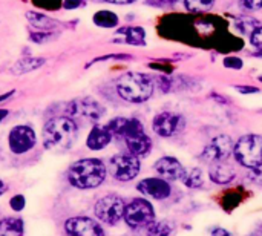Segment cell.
<instances>
[{
    "instance_id": "8",
    "label": "cell",
    "mask_w": 262,
    "mask_h": 236,
    "mask_svg": "<svg viewBox=\"0 0 262 236\" xmlns=\"http://www.w3.org/2000/svg\"><path fill=\"white\" fill-rule=\"evenodd\" d=\"M129 154L135 157H147L152 151V140L144 132V126L137 118H127V124L124 127L123 137Z\"/></svg>"
},
{
    "instance_id": "37",
    "label": "cell",
    "mask_w": 262,
    "mask_h": 236,
    "mask_svg": "<svg viewBox=\"0 0 262 236\" xmlns=\"http://www.w3.org/2000/svg\"><path fill=\"white\" fill-rule=\"evenodd\" d=\"M12 94H15V91H9V92L2 94V95H0V104H2L3 101H6L8 98H11V97H12Z\"/></svg>"
},
{
    "instance_id": "10",
    "label": "cell",
    "mask_w": 262,
    "mask_h": 236,
    "mask_svg": "<svg viewBox=\"0 0 262 236\" xmlns=\"http://www.w3.org/2000/svg\"><path fill=\"white\" fill-rule=\"evenodd\" d=\"M37 146L35 131L29 124H17L8 134V147L14 155H25Z\"/></svg>"
},
{
    "instance_id": "22",
    "label": "cell",
    "mask_w": 262,
    "mask_h": 236,
    "mask_svg": "<svg viewBox=\"0 0 262 236\" xmlns=\"http://www.w3.org/2000/svg\"><path fill=\"white\" fill-rule=\"evenodd\" d=\"M181 181L187 189H201L204 184V174H203L201 167H192V169L186 170Z\"/></svg>"
},
{
    "instance_id": "15",
    "label": "cell",
    "mask_w": 262,
    "mask_h": 236,
    "mask_svg": "<svg viewBox=\"0 0 262 236\" xmlns=\"http://www.w3.org/2000/svg\"><path fill=\"white\" fill-rule=\"evenodd\" d=\"M154 170L160 175V178H164L167 181H181L186 174V169L181 161L170 155L157 160L154 164Z\"/></svg>"
},
{
    "instance_id": "26",
    "label": "cell",
    "mask_w": 262,
    "mask_h": 236,
    "mask_svg": "<svg viewBox=\"0 0 262 236\" xmlns=\"http://www.w3.org/2000/svg\"><path fill=\"white\" fill-rule=\"evenodd\" d=\"M184 5L189 12L200 14V12H206L212 9V6L215 5V0H184Z\"/></svg>"
},
{
    "instance_id": "13",
    "label": "cell",
    "mask_w": 262,
    "mask_h": 236,
    "mask_svg": "<svg viewBox=\"0 0 262 236\" xmlns=\"http://www.w3.org/2000/svg\"><path fill=\"white\" fill-rule=\"evenodd\" d=\"M184 117L173 112H160L152 120V129L161 138H170L180 134L184 129Z\"/></svg>"
},
{
    "instance_id": "4",
    "label": "cell",
    "mask_w": 262,
    "mask_h": 236,
    "mask_svg": "<svg viewBox=\"0 0 262 236\" xmlns=\"http://www.w3.org/2000/svg\"><path fill=\"white\" fill-rule=\"evenodd\" d=\"M236 163L247 170L262 166V137L256 134L243 135L233 147Z\"/></svg>"
},
{
    "instance_id": "19",
    "label": "cell",
    "mask_w": 262,
    "mask_h": 236,
    "mask_svg": "<svg viewBox=\"0 0 262 236\" xmlns=\"http://www.w3.org/2000/svg\"><path fill=\"white\" fill-rule=\"evenodd\" d=\"M45 58H37V57H26V58H21L18 60L12 68H11V72L15 74V75H21V74H28V72H32L35 69H38L40 66L45 65Z\"/></svg>"
},
{
    "instance_id": "7",
    "label": "cell",
    "mask_w": 262,
    "mask_h": 236,
    "mask_svg": "<svg viewBox=\"0 0 262 236\" xmlns=\"http://www.w3.org/2000/svg\"><path fill=\"white\" fill-rule=\"evenodd\" d=\"M157 213L154 204L146 198H134L126 204L123 221L130 230L146 229L152 221H155Z\"/></svg>"
},
{
    "instance_id": "18",
    "label": "cell",
    "mask_w": 262,
    "mask_h": 236,
    "mask_svg": "<svg viewBox=\"0 0 262 236\" xmlns=\"http://www.w3.org/2000/svg\"><path fill=\"white\" fill-rule=\"evenodd\" d=\"M26 223L21 217H3L0 220V236H25Z\"/></svg>"
},
{
    "instance_id": "25",
    "label": "cell",
    "mask_w": 262,
    "mask_h": 236,
    "mask_svg": "<svg viewBox=\"0 0 262 236\" xmlns=\"http://www.w3.org/2000/svg\"><path fill=\"white\" fill-rule=\"evenodd\" d=\"M29 23L35 28H40V29H49L52 26H55L57 23L54 22V18H49L43 14H38V12H28L26 14Z\"/></svg>"
},
{
    "instance_id": "2",
    "label": "cell",
    "mask_w": 262,
    "mask_h": 236,
    "mask_svg": "<svg viewBox=\"0 0 262 236\" xmlns=\"http://www.w3.org/2000/svg\"><path fill=\"white\" fill-rule=\"evenodd\" d=\"M107 166L100 158H80L74 161L68 172L66 180L71 187L78 190H94L104 184L107 178Z\"/></svg>"
},
{
    "instance_id": "32",
    "label": "cell",
    "mask_w": 262,
    "mask_h": 236,
    "mask_svg": "<svg viewBox=\"0 0 262 236\" xmlns=\"http://www.w3.org/2000/svg\"><path fill=\"white\" fill-rule=\"evenodd\" d=\"M210 236H233V235H232L227 229L216 226V227H212V230H210Z\"/></svg>"
},
{
    "instance_id": "36",
    "label": "cell",
    "mask_w": 262,
    "mask_h": 236,
    "mask_svg": "<svg viewBox=\"0 0 262 236\" xmlns=\"http://www.w3.org/2000/svg\"><path fill=\"white\" fill-rule=\"evenodd\" d=\"M8 189H9V186L6 184V181L3 178H0V198L8 192Z\"/></svg>"
},
{
    "instance_id": "21",
    "label": "cell",
    "mask_w": 262,
    "mask_h": 236,
    "mask_svg": "<svg viewBox=\"0 0 262 236\" xmlns=\"http://www.w3.org/2000/svg\"><path fill=\"white\" fill-rule=\"evenodd\" d=\"M175 232V226L164 220V221H152L146 227V236H172Z\"/></svg>"
},
{
    "instance_id": "38",
    "label": "cell",
    "mask_w": 262,
    "mask_h": 236,
    "mask_svg": "<svg viewBox=\"0 0 262 236\" xmlns=\"http://www.w3.org/2000/svg\"><path fill=\"white\" fill-rule=\"evenodd\" d=\"M9 115V111L8 109H3V108H0V123L6 118Z\"/></svg>"
},
{
    "instance_id": "35",
    "label": "cell",
    "mask_w": 262,
    "mask_h": 236,
    "mask_svg": "<svg viewBox=\"0 0 262 236\" xmlns=\"http://www.w3.org/2000/svg\"><path fill=\"white\" fill-rule=\"evenodd\" d=\"M81 0H64V8H68V9H75V8H78V6H81Z\"/></svg>"
},
{
    "instance_id": "29",
    "label": "cell",
    "mask_w": 262,
    "mask_h": 236,
    "mask_svg": "<svg viewBox=\"0 0 262 236\" xmlns=\"http://www.w3.org/2000/svg\"><path fill=\"white\" fill-rule=\"evenodd\" d=\"M249 181L258 187H262V166L249 170Z\"/></svg>"
},
{
    "instance_id": "27",
    "label": "cell",
    "mask_w": 262,
    "mask_h": 236,
    "mask_svg": "<svg viewBox=\"0 0 262 236\" xmlns=\"http://www.w3.org/2000/svg\"><path fill=\"white\" fill-rule=\"evenodd\" d=\"M8 206L14 213H20L26 209V197L23 194H15L9 198Z\"/></svg>"
},
{
    "instance_id": "11",
    "label": "cell",
    "mask_w": 262,
    "mask_h": 236,
    "mask_svg": "<svg viewBox=\"0 0 262 236\" xmlns=\"http://www.w3.org/2000/svg\"><path fill=\"white\" fill-rule=\"evenodd\" d=\"M64 233L68 236H106L103 224L91 217L77 215L63 223Z\"/></svg>"
},
{
    "instance_id": "17",
    "label": "cell",
    "mask_w": 262,
    "mask_h": 236,
    "mask_svg": "<svg viewBox=\"0 0 262 236\" xmlns=\"http://www.w3.org/2000/svg\"><path fill=\"white\" fill-rule=\"evenodd\" d=\"M236 178V169L227 161H218L209 167V180L216 186H227Z\"/></svg>"
},
{
    "instance_id": "23",
    "label": "cell",
    "mask_w": 262,
    "mask_h": 236,
    "mask_svg": "<svg viewBox=\"0 0 262 236\" xmlns=\"http://www.w3.org/2000/svg\"><path fill=\"white\" fill-rule=\"evenodd\" d=\"M126 41L134 46H143L146 43V32L143 28H127L124 29Z\"/></svg>"
},
{
    "instance_id": "16",
    "label": "cell",
    "mask_w": 262,
    "mask_h": 236,
    "mask_svg": "<svg viewBox=\"0 0 262 236\" xmlns=\"http://www.w3.org/2000/svg\"><path fill=\"white\" fill-rule=\"evenodd\" d=\"M114 135L109 131L107 126H101V124H94L92 129L88 134L86 138V147L92 152H100L103 149H106L111 141H112Z\"/></svg>"
},
{
    "instance_id": "24",
    "label": "cell",
    "mask_w": 262,
    "mask_h": 236,
    "mask_svg": "<svg viewBox=\"0 0 262 236\" xmlns=\"http://www.w3.org/2000/svg\"><path fill=\"white\" fill-rule=\"evenodd\" d=\"M94 22L95 25L103 26V28H114L118 25V17L111 11H98L94 15Z\"/></svg>"
},
{
    "instance_id": "3",
    "label": "cell",
    "mask_w": 262,
    "mask_h": 236,
    "mask_svg": "<svg viewBox=\"0 0 262 236\" xmlns=\"http://www.w3.org/2000/svg\"><path fill=\"white\" fill-rule=\"evenodd\" d=\"M117 94L129 103H144L154 95V80L147 74L127 72L117 80Z\"/></svg>"
},
{
    "instance_id": "28",
    "label": "cell",
    "mask_w": 262,
    "mask_h": 236,
    "mask_svg": "<svg viewBox=\"0 0 262 236\" xmlns=\"http://www.w3.org/2000/svg\"><path fill=\"white\" fill-rule=\"evenodd\" d=\"M32 3L41 9H48V11H55L61 6V0H32Z\"/></svg>"
},
{
    "instance_id": "14",
    "label": "cell",
    "mask_w": 262,
    "mask_h": 236,
    "mask_svg": "<svg viewBox=\"0 0 262 236\" xmlns=\"http://www.w3.org/2000/svg\"><path fill=\"white\" fill-rule=\"evenodd\" d=\"M137 190L146 198H152L157 201L167 200L172 195V186L167 180L160 177H147L137 183Z\"/></svg>"
},
{
    "instance_id": "31",
    "label": "cell",
    "mask_w": 262,
    "mask_h": 236,
    "mask_svg": "<svg viewBox=\"0 0 262 236\" xmlns=\"http://www.w3.org/2000/svg\"><path fill=\"white\" fill-rule=\"evenodd\" d=\"M224 66L229 69H241L243 68V60L238 57H227L224 58Z\"/></svg>"
},
{
    "instance_id": "6",
    "label": "cell",
    "mask_w": 262,
    "mask_h": 236,
    "mask_svg": "<svg viewBox=\"0 0 262 236\" xmlns=\"http://www.w3.org/2000/svg\"><path fill=\"white\" fill-rule=\"evenodd\" d=\"M68 117H71L74 121H81V123H92L97 124L106 114L104 106L97 101L92 97H83V98H75L68 103L66 106Z\"/></svg>"
},
{
    "instance_id": "40",
    "label": "cell",
    "mask_w": 262,
    "mask_h": 236,
    "mask_svg": "<svg viewBox=\"0 0 262 236\" xmlns=\"http://www.w3.org/2000/svg\"><path fill=\"white\" fill-rule=\"evenodd\" d=\"M249 236H262V223Z\"/></svg>"
},
{
    "instance_id": "30",
    "label": "cell",
    "mask_w": 262,
    "mask_h": 236,
    "mask_svg": "<svg viewBox=\"0 0 262 236\" xmlns=\"http://www.w3.org/2000/svg\"><path fill=\"white\" fill-rule=\"evenodd\" d=\"M250 40H252V45H253L255 48H258L259 51H262V26L256 28V29L252 32Z\"/></svg>"
},
{
    "instance_id": "20",
    "label": "cell",
    "mask_w": 262,
    "mask_h": 236,
    "mask_svg": "<svg viewBox=\"0 0 262 236\" xmlns=\"http://www.w3.org/2000/svg\"><path fill=\"white\" fill-rule=\"evenodd\" d=\"M244 201V190L243 189H232L227 190L223 198H221V207L226 212H233L236 207L241 206V203Z\"/></svg>"
},
{
    "instance_id": "41",
    "label": "cell",
    "mask_w": 262,
    "mask_h": 236,
    "mask_svg": "<svg viewBox=\"0 0 262 236\" xmlns=\"http://www.w3.org/2000/svg\"><path fill=\"white\" fill-rule=\"evenodd\" d=\"M163 3H167V5H172V3H177L178 0H161Z\"/></svg>"
},
{
    "instance_id": "33",
    "label": "cell",
    "mask_w": 262,
    "mask_h": 236,
    "mask_svg": "<svg viewBox=\"0 0 262 236\" xmlns=\"http://www.w3.org/2000/svg\"><path fill=\"white\" fill-rule=\"evenodd\" d=\"M235 89L238 91V92H241V94H256V92H259V89L258 88H255V86H235Z\"/></svg>"
},
{
    "instance_id": "1",
    "label": "cell",
    "mask_w": 262,
    "mask_h": 236,
    "mask_svg": "<svg viewBox=\"0 0 262 236\" xmlns=\"http://www.w3.org/2000/svg\"><path fill=\"white\" fill-rule=\"evenodd\" d=\"M43 147L54 154L71 151L78 138V124L71 117H54L48 120L41 132Z\"/></svg>"
},
{
    "instance_id": "39",
    "label": "cell",
    "mask_w": 262,
    "mask_h": 236,
    "mask_svg": "<svg viewBox=\"0 0 262 236\" xmlns=\"http://www.w3.org/2000/svg\"><path fill=\"white\" fill-rule=\"evenodd\" d=\"M109 3H117V5H126V3H132L135 0H106Z\"/></svg>"
},
{
    "instance_id": "9",
    "label": "cell",
    "mask_w": 262,
    "mask_h": 236,
    "mask_svg": "<svg viewBox=\"0 0 262 236\" xmlns=\"http://www.w3.org/2000/svg\"><path fill=\"white\" fill-rule=\"evenodd\" d=\"M109 175L118 183H130L141 172V161L132 154H117L109 158Z\"/></svg>"
},
{
    "instance_id": "42",
    "label": "cell",
    "mask_w": 262,
    "mask_h": 236,
    "mask_svg": "<svg viewBox=\"0 0 262 236\" xmlns=\"http://www.w3.org/2000/svg\"><path fill=\"white\" fill-rule=\"evenodd\" d=\"M261 81H262V77H261Z\"/></svg>"
},
{
    "instance_id": "34",
    "label": "cell",
    "mask_w": 262,
    "mask_h": 236,
    "mask_svg": "<svg viewBox=\"0 0 262 236\" xmlns=\"http://www.w3.org/2000/svg\"><path fill=\"white\" fill-rule=\"evenodd\" d=\"M244 5L249 9H259L262 8V0H244Z\"/></svg>"
},
{
    "instance_id": "12",
    "label": "cell",
    "mask_w": 262,
    "mask_h": 236,
    "mask_svg": "<svg viewBox=\"0 0 262 236\" xmlns=\"http://www.w3.org/2000/svg\"><path fill=\"white\" fill-rule=\"evenodd\" d=\"M235 143L229 135H218L215 137L200 154V160L209 164L218 163V161H227L230 155H233Z\"/></svg>"
},
{
    "instance_id": "5",
    "label": "cell",
    "mask_w": 262,
    "mask_h": 236,
    "mask_svg": "<svg viewBox=\"0 0 262 236\" xmlns=\"http://www.w3.org/2000/svg\"><path fill=\"white\" fill-rule=\"evenodd\" d=\"M126 201L117 194H107L98 198L94 204V217L101 224L115 227L124 218Z\"/></svg>"
}]
</instances>
